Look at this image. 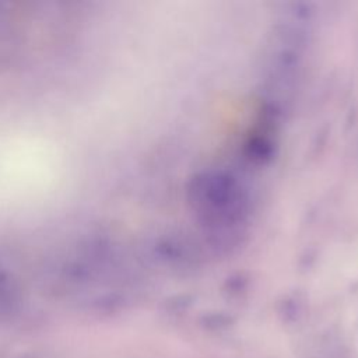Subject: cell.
Returning <instances> with one entry per match:
<instances>
[{"mask_svg":"<svg viewBox=\"0 0 358 358\" xmlns=\"http://www.w3.org/2000/svg\"><path fill=\"white\" fill-rule=\"evenodd\" d=\"M3 14H4V11H3V6L0 4V18L3 17Z\"/></svg>","mask_w":358,"mask_h":358,"instance_id":"cell-2","label":"cell"},{"mask_svg":"<svg viewBox=\"0 0 358 358\" xmlns=\"http://www.w3.org/2000/svg\"><path fill=\"white\" fill-rule=\"evenodd\" d=\"M24 306V291L20 281L7 270L0 268V324L18 316Z\"/></svg>","mask_w":358,"mask_h":358,"instance_id":"cell-1","label":"cell"}]
</instances>
